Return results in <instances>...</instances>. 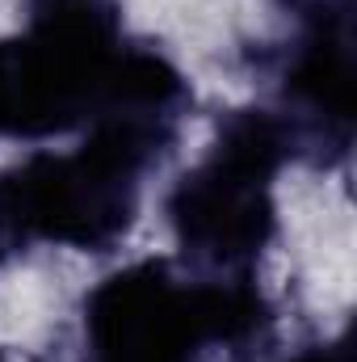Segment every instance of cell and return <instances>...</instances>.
Returning a JSON list of instances; mask_svg holds the SVG:
<instances>
[{"mask_svg":"<svg viewBox=\"0 0 357 362\" xmlns=\"http://www.w3.org/2000/svg\"><path fill=\"white\" fill-rule=\"evenodd\" d=\"M181 72L126 42L118 0H30V25L0 38V139H47L109 114L181 118Z\"/></svg>","mask_w":357,"mask_h":362,"instance_id":"cell-1","label":"cell"},{"mask_svg":"<svg viewBox=\"0 0 357 362\" xmlns=\"http://www.w3.org/2000/svg\"><path fill=\"white\" fill-rule=\"evenodd\" d=\"M290 362H353V350L341 337V341H328V346H307L303 354H294Z\"/></svg>","mask_w":357,"mask_h":362,"instance_id":"cell-6","label":"cell"},{"mask_svg":"<svg viewBox=\"0 0 357 362\" xmlns=\"http://www.w3.org/2000/svg\"><path fill=\"white\" fill-rule=\"evenodd\" d=\"M273 312L244 278H189L169 262H135L85 299V362H202L214 346H244Z\"/></svg>","mask_w":357,"mask_h":362,"instance_id":"cell-3","label":"cell"},{"mask_svg":"<svg viewBox=\"0 0 357 362\" xmlns=\"http://www.w3.org/2000/svg\"><path fill=\"white\" fill-rule=\"evenodd\" d=\"M294 156L273 110L223 118L210 152L173 185L169 223L189 266L214 278H244L277 232L273 177Z\"/></svg>","mask_w":357,"mask_h":362,"instance_id":"cell-4","label":"cell"},{"mask_svg":"<svg viewBox=\"0 0 357 362\" xmlns=\"http://www.w3.org/2000/svg\"><path fill=\"white\" fill-rule=\"evenodd\" d=\"M0 362H8V358H4V354H0Z\"/></svg>","mask_w":357,"mask_h":362,"instance_id":"cell-8","label":"cell"},{"mask_svg":"<svg viewBox=\"0 0 357 362\" xmlns=\"http://www.w3.org/2000/svg\"><path fill=\"white\" fill-rule=\"evenodd\" d=\"M173 135L177 118L109 114L72 152H30L0 173V240L114 249L131 232L143 177Z\"/></svg>","mask_w":357,"mask_h":362,"instance_id":"cell-2","label":"cell"},{"mask_svg":"<svg viewBox=\"0 0 357 362\" xmlns=\"http://www.w3.org/2000/svg\"><path fill=\"white\" fill-rule=\"evenodd\" d=\"M0 253H4V240H0Z\"/></svg>","mask_w":357,"mask_h":362,"instance_id":"cell-7","label":"cell"},{"mask_svg":"<svg viewBox=\"0 0 357 362\" xmlns=\"http://www.w3.org/2000/svg\"><path fill=\"white\" fill-rule=\"evenodd\" d=\"M298 21L282 59V127L320 165L353 148V0H277Z\"/></svg>","mask_w":357,"mask_h":362,"instance_id":"cell-5","label":"cell"}]
</instances>
